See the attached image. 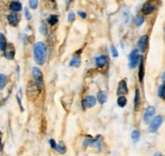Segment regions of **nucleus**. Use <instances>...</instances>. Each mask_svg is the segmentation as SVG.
<instances>
[{
  "mask_svg": "<svg viewBox=\"0 0 165 156\" xmlns=\"http://www.w3.org/2000/svg\"><path fill=\"white\" fill-rule=\"evenodd\" d=\"M51 1H53V2H55V0H51Z\"/></svg>",
  "mask_w": 165,
  "mask_h": 156,
  "instance_id": "nucleus-38",
  "label": "nucleus"
},
{
  "mask_svg": "<svg viewBox=\"0 0 165 156\" xmlns=\"http://www.w3.org/2000/svg\"><path fill=\"white\" fill-rule=\"evenodd\" d=\"M6 39L3 34H0V51H3L6 46Z\"/></svg>",
  "mask_w": 165,
  "mask_h": 156,
  "instance_id": "nucleus-23",
  "label": "nucleus"
},
{
  "mask_svg": "<svg viewBox=\"0 0 165 156\" xmlns=\"http://www.w3.org/2000/svg\"><path fill=\"white\" fill-rule=\"evenodd\" d=\"M80 62H81L80 56H79V55H75V56L71 59L69 65H70L71 67H79V66H80Z\"/></svg>",
  "mask_w": 165,
  "mask_h": 156,
  "instance_id": "nucleus-17",
  "label": "nucleus"
},
{
  "mask_svg": "<svg viewBox=\"0 0 165 156\" xmlns=\"http://www.w3.org/2000/svg\"><path fill=\"white\" fill-rule=\"evenodd\" d=\"M145 22V18L143 15H138L137 17H136V20H135V23H136V25L137 26H140V25H142L143 23H144Z\"/></svg>",
  "mask_w": 165,
  "mask_h": 156,
  "instance_id": "nucleus-26",
  "label": "nucleus"
},
{
  "mask_svg": "<svg viewBox=\"0 0 165 156\" xmlns=\"http://www.w3.org/2000/svg\"><path fill=\"white\" fill-rule=\"evenodd\" d=\"M140 104H141V96H140V91L139 89H136L135 92V99H134V108L135 110H138L140 108Z\"/></svg>",
  "mask_w": 165,
  "mask_h": 156,
  "instance_id": "nucleus-15",
  "label": "nucleus"
},
{
  "mask_svg": "<svg viewBox=\"0 0 165 156\" xmlns=\"http://www.w3.org/2000/svg\"><path fill=\"white\" fill-rule=\"evenodd\" d=\"M7 20H8L10 25L16 26L19 22V17H18L16 13H10V14L7 15Z\"/></svg>",
  "mask_w": 165,
  "mask_h": 156,
  "instance_id": "nucleus-12",
  "label": "nucleus"
},
{
  "mask_svg": "<svg viewBox=\"0 0 165 156\" xmlns=\"http://www.w3.org/2000/svg\"><path fill=\"white\" fill-rule=\"evenodd\" d=\"M4 53V57L6 58L7 60H12L15 56V48L12 44H6L5 46V49L3 50Z\"/></svg>",
  "mask_w": 165,
  "mask_h": 156,
  "instance_id": "nucleus-6",
  "label": "nucleus"
},
{
  "mask_svg": "<svg viewBox=\"0 0 165 156\" xmlns=\"http://www.w3.org/2000/svg\"><path fill=\"white\" fill-rule=\"evenodd\" d=\"M140 58L141 56L139 55L138 49L132 50V52L130 53V56H129V67L131 68V69H134L135 67H137L138 63L140 62Z\"/></svg>",
  "mask_w": 165,
  "mask_h": 156,
  "instance_id": "nucleus-4",
  "label": "nucleus"
},
{
  "mask_svg": "<svg viewBox=\"0 0 165 156\" xmlns=\"http://www.w3.org/2000/svg\"><path fill=\"white\" fill-rule=\"evenodd\" d=\"M74 19H75V15H74V13L73 12H69L68 20H69V22H74Z\"/></svg>",
  "mask_w": 165,
  "mask_h": 156,
  "instance_id": "nucleus-30",
  "label": "nucleus"
},
{
  "mask_svg": "<svg viewBox=\"0 0 165 156\" xmlns=\"http://www.w3.org/2000/svg\"><path fill=\"white\" fill-rule=\"evenodd\" d=\"M154 115H155V107L150 105L145 110V113H144V122L146 124L150 123L151 122V119H153Z\"/></svg>",
  "mask_w": 165,
  "mask_h": 156,
  "instance_id": "nucleus-8",
  "label": "nucleus"
},
{
  "mask_svg": "<svg viewBox=\"0 0 165 156\" xmlns=\"http://www.w3.org/2000/svg\"><path fill=\"white\" fill-rule=\"evenodd\" d=\"M40 33H41L42 35H44V36L47 35V33H48V28H47L46 22H41V25H40Z\"/></svg>",
  "mask_w": 165,
  "mask_h": 156,
  "instance_id": "nucleus-24",
  "label": "nucleus"
},
{
  "mask_svg": "<svg viewBox=\"0 0 165 156\" xmlns=\"http://www.w3.org/2000/svg\"><path fill=\"white\" fill-rule=\"evenodd\" d=\"M161 99H163L165 100V84H164V88H163V92H162V96Z\"/></svg>",
  "mask_w": 165,
  "mask_h": 156,
  "instance_id": "nucleus-36",
  "label": "nucleus"
},
{
  "mask_svg": "<svg viewBox=\"0 0 165 156\" xmlns=\"http://www.w3.org/2000/svg\"><path fill=\"white\" fill-rule=\"evenodd\" d=\"M155 8H156L155 3H154L152 0H150V1H147L144 5H143L142 12L144 13V14L148 15V14H151V13L155 10Z\"/></svg>",
  "mask_w": 165,
  "mask_h": 156,
  "instance_id": "nucleus-7",
  "label": "nucleus"
},
{
  "mask_svg": "<svg viewBox=\"0 0 165 156\" xmlns=\"http://www.w3.org/2000/svg\"><path fill=\"white\" fill-rule=\"evenodd\" d=\"M50 145H51V147L53 148V149L56 150V148H57V143H56V141H55L54 139L50 140Z\"/></svg>",
  "mask_w": 165,
  "mask_h": 156,
  "instance_id": "nucleus-31",
  "label": "nucleus"
},
{
  "mask_svg": "<svg viewBox=\"0 0 165 156\" xmlns=\"http://www.w3.org/2000/svg\"><path fill=\"white\" fill-rule=\"evenodd\" d=\"M47 22H49L51 25H55L56 23L59 22V17H58V15H56V14H52V15H50V16L48 17Z\"/></svg>",
  "mask_w": 165,
  "mask_h": 156,
  "instance_id": "nucleus-20",
  "label": "nucleus"
},
{
  "mask_svg": "<svg viewBox=\"0 0 165 156\" xmlns=\"http://www.w3.org/2000/svg\"><path fill=\"white\" fill-rule=\"evenodd\" d=\"M161 79H162V82H163V84H165V71L163 72V74H162Z\"/></svg>",
  "mask_w": 165,
  "mask_h": 156,
  "instance_id": "nucleus-35",
  "label": "nucleus"
},
{
  "mask_svg": "<svg viewBox=\"0 0 165 156\" xmlns=\"http://www.w3.org/2000/svg\"><path fill=\"white\" fill-rule=\"evenodd\" d=\"M127 102H128V100H127L126 96H119V99H118V105H119V107H126Z\"/></svg>",
  "mask_w": 165,
  "mask_h": 156,
  "instance_id": "nucleus-21",
  "label": "nucleus"
},
{
  "mask_svg": "<svg viewBox=\"0 0 165 156\" xmlns=\"http://www.w3.org/2000/svg\"><path fill=\"white\" fill-rule=\"evenodd\" d=\"M148 46V36H143L141 37L140 40L138 41V50L141 53H144L147 49Z\"/></svg>",
  "mask_w": 165,
  "mask_h": 156,
  "instance_id": "nucleus-10",
  "label": "nucleus"
},
{
  "mask_svg": "<svg viewBox=\"0 0 165 156\" xmlns=\"http://www.w3.org/2000/svg\"><path fill=\"white\" fill-rule=\"evenodd\" d=\"M131 138L133 140L134 143H137L138 141L140 140V132L138 130H134L132 132V135H131Z\"/></svg>",
  "mask_w": 165,
  "mask_h": 156,
  "instance_id": "nucleus-22",
  "label": "nucleus"
},
{
  "mask_svg": "<svg viewBox=\"0 0 165 156\" xmlns=\"http://www.w3.org/2000/svg\"><path fill=\"white\" fill-rule=\"evenodd\" d=\"M56 150H57L59 153H61V154L66 153V147H65V145L63 144V142H61L60 144H57V148H56Z\"/></svg>",
  "mask_w": 165,
  "mask_h": 156,
  "instance_id": "nucleus-25",
  "label": "nucleus"
},
{
  "mask_svg": "<svg viewBox=\"0 0 165 156\" xmlns=\"http://www.w3.org/2000/svg\"><path fill=\"white\" fill-rule=\"evenodd\" d=\"M128 84L126 80H121L119 83L118 86V90H116V93H118L119 96H125V94H128Z\"/></svg>",
  "mask_w": 165,
  "mask_h": 156,
  "instance_id": "nucleus-11",
  "label": "nucleus"
},
{
  "mask_svg": "<svg viewBox=\"0 0 165 156\" xmlns=\"http://www.w3.org/2000/svg\"><path fill=\"white\" fill-rule=\"evenodd\" d=\"M25 18L28 20H31V12L28 11V8H25Z\"/></svg>",
  "mask_w": 165,
  "mask_h": 156,
  "instance_id": "nucleus-29",
  "label": "nucleus"
},
{
  "mask_svg": "<svg viewBox=\"0 0 165 156\" xmlns=\"http://www.w3.org/2000/svg\"><path fill=\"white\" fill-rule=\"evenodd\" d=\"M34 57L37 64L43 65L46 62L47 58V48L43 42H38L34 47Z\"/></svg>",
  "mask_w": 165,
  "mask_h": 156,
  "instance_id": "nucleus-1",
  "label": "nucleus"
},
{
  "mask_svg": "<svg viewBox=\"0 0 165 156\" xmlns=\"http://www.w3.org/2000/svg\"><path fill=\"white\" fill-rule=\"evenodd\" d=\"M9 8L10 10H12L13 12H18V11H20L21 8H22V6H21V3L19 1H12V2H10V4H9Z\"/></svg>",
  "mask_w": 165,
  "mask_h": 156,
  "instance_id": "nucleus-16",
  "label": "nucleus"
},
{
  "mask_svg": "<svg viewBox=\"0 0 165 156\" xmlns=\"http://www.w3.org/2000/svg\"><path fill=\"white\" fill-rule=\"evenodd\" d=\"M3 150V145H2V133L0 131V152H2Z\"/></svg>",
  "mask_w": 165,
  "mask_h": 156,
  "instance_id": "nucleus-33",
  "label": "nucleus"
},
{
  "mask_svg": "<svg viewBox=\"0 0 165 156\" xmlns=\"http://www.w3.org/2000/svg\"><path fill=\"white\" fill-rule=\"evenodd\" d=\"M78 14L80 15V16H81L82 18H86V13H85L84 11H81V10H79V11H78Z\"/></svg>",
  "mask_w": 165,
  "mask_h": 156,
  "instance_id": "nucleus-34",
  "label": "nucleus"
},
{
  "mask_svg": "<svg viewBox=\"0 0 165 156\" xmlns=\"http://www.w3.org/2000/svg\"><path fill=\"white\" fill-rule=\"evenodd\" d=\"M110 51H111V55H113V57H118L119 56V52L118 50L116 49V47L114 46H110Z\"/></svg>",
  "mask_w": 165,
  "mask_h": 156,
  "instance_id": "nucleus-28",
  "label": "nucleus"
},
{
  "mask_svg": "<svg viewBox=\"0 0 165 156\" xmlns=\"http://www.w3.org/2000/svg\"><path fill=\"white\" fill-rule=\"evenodd\" d=\"M140 66H139V80L140 82H143V79H144V75H145V68H144V60L143 58H140Z\"/></svg>",
  "mask_w": 165,
  "mask_h": 156,
  "instance_id": "nucleus-14",
  "label": "nucleus"
},
{
  "mask_svg": "<svg viewBox=\"0 0 165 156\" xmlns=\"http://www.w3.org/2000/svg\"><path fill=\"white\" fill-rule=\"evenodd\" d=\"M39 93H40V91L36 85V83H34V81H28V86H26V94H28V99L34 100L37 97H38Z\"/></svg>",
  "mask_w": 165,
  "mask_h": 156,
  "instance_id": "nucleus-3",
  "label": "nucleus"
},
{
  "mask_svg": "<svg viewBox=\"0 0 165 156\" xmlns=\"http://www.w3.org/2000/svg\"><path fill=\"white\" fill-rule=\"evenodd\" d=\"M154 156H162V154H161V153H156V154Z\"/></svg>",
  "mask_w": 165,
  "mask_h": 156,
  "instance_id": "nucleus-37",
  "label": "nucleus"
},
{
  "mask_svg": "<svg viewBox=\"0 0 165 156\" xmlns=\"http://www.w3.org/2000/svg\"><path fill=\"white\" fill-rule=\"evenodd\" d=\"M7 82H8V77L5 74L0 73V90L5 88V86L7 85Z\"/></svg>",
  "mask_w": 165,
  "mask_h": 156,
  "instance_id": "nucleus-19",
  "label": "nucleus"
},
{
  "mask_svg": "<svg viewBox=\"0 0 165 156\" xmlns=\"http://www.w3.org/2000/svg\"><path fill=\"white\" fill-rule=\"evenodd\" d=\"M164 33H165V30H164Z\"/></svg>",
  "mask_w": 165,
  "mask_h": 156,
  "instance_id": "nucleus-39",
  "label": "nucleus"
},
{
  "mask_svg": "<svg viewBox=\"0 0 165 156\" xmlns=\"http://www.w3.org/2000/svg\"><path fill=\"white\" fill-rule=\"evenodd\" d=\"M28 2H30V6L31 9H37L39 6V1L38 0H28Z\"/></svg>",
  "mask_w": 165,
  "mask_h": 156,
  "instance_id": "nucleus-27",
  "label": "nucleus"
},
{
  "mask_svg": "<svg viewBox=\"0 0 165 156\" xmlns=\"http://www.w3.org/2000/svg\"><path fill=\"white\" fill-rule=\"evenodd\" d=\"M33 77H34V82L36 83L37 87H38L39 91L42 92L44 91L45 84H44V76L40 68L34 67L33 68Z\"/></svg>",
  "mask_w": 165,
  "mask_h": 156,
  "instance_id": "nucleus-2",
  "label": "nucleus"
},
{
  "mask_svg": "<svg viewBox=\"0 0 165 156\" xmlns=\"http://www.w3.org/2000/svg\"><path fill=\"white\" fill-rule=\"evenodd\" d=\"M95 63L98 68H103L105 66L108 64V58L105 56H99L95 58Z\"/></svg>",
  "mask_w": 165,
  "mask_h": 156,
  "instance_id": "nucleus-13",
  "label": "nucleus"
},
{
  "mask_svg": "<svg viewBox=\"0 0 165 156\" xmlns=\"http://www.w3.org/2000/svg\"><path fill=\"white\" fill-rule=\"evenodd\" d=\"M16 100H17V104L18 105H19V108H20V110L21 112H23V107H22V104H21V100H20V97L16 96Z\"/></svg>",
  "mask_w": 165,
  "mask_h": 156,
  "instance_id": "nucleus-32",
  "label": "nucleus"
},
{
  "mask_svg": "<svg viewBox=\"0 0 165 156\" xmlns=\"http://www.w3.org/2000/svg\"><path fill=\"white\" fill-rule=\"evenodd\" d=\"M106 99H108V94H106L105 91H99L97 93V100L100 104H103L106 102Z\"/></svg>",
  "mask_w": 165,
  "mask_h": 156,
  "instance_id": "nucleus-18",
  "label": "nucleus"
},
{
  "mask_svg": "<svg viewBox=\"0 0 165 156\" xmlns=\"http://www.w3.org/2000/svg\"><path fill=\"white\" fill-rule=\"evenodd\" d=\"M95 104H96V99L93 96H87L82 102L84 108H91L94 107Z\"/></svg>",
  "mask_w": 165,
  "mask_h": 156,
  "instance_id": "nucleus-9",
  "label": "nucleus"
},
{
  "mask_svg": "<svg viewBox=\"0 0 165 156\" xmlns=\"http://www.w3.org/2000/svg\"><path fill=\"white\" fill-rule=\"evenodd\" d=\"M162 122H163V119H162L161 116H157L153 119L152 121L150 122V125H149V131L151 133H154L160 128V126L162 125Z\"/></svg>",
  "mask_w": 165,
  "mask_h": 156,
  "instance_id": "nucleus-5",
  "label": "nucleus"
}]
</instances>
